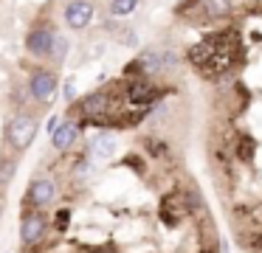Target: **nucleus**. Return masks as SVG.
<instances>
[{
  "instance_id": "nucleus-1",
  "label": "nucleus",
  "mask_w": 262,
  "mask_h": 253,
  "mask_svg": "<svg viewBox=\"0 0 262 253\" xmlns=\"http://www.w3.org/2000/svg\"><path fill=\"white\" fill-rule=\"evenodd\" d=\"M186 59L203 79H220L226 73H231L234 59H243V48H239L237 34L223 31V34H211V37H203L200 42H194L186 51Z\"/></svg>"
},
{
  "instance_id": "nucleus-2",
  "label": "nucleus",
  "mask_w": 262,
  "mask_h": 253,
  "mask_svg": "<svg viewBox=\"0 0 262 253\" xmlns=\"http://www.w3.org/2000/svg\"><path fill=\"white\" fill-rule=\"evenodd\" d=\"M37 121L31 116H17V118H12L9 121V129H6V135H9V144L14 146L17 152H26L31 144H34V138H37Z\"/></svg>"
},
{
  "instance_id": "nucleus-3",
  "label": "nucleus",
  "mask_w": 262,
  "mask_h": 253,
  "mask_svg": "<svg viewBox=\"0 0 262 253\" xmlns=\"http://www.w3.org/2000/svg\"><path fill=\"white\" fill-rule=\"evenodd\" d=\"M93 17H96V6L91 0H71L65 6V26L74 28V31L88 28L93 22Z\"/></svg>"
},
{
  "instance_id": "nucleus-4",
  "label": "nucleus",
  "mask_w": 262,
  "mask_h": 253,
  "mask_svg": "<svg viewBox=\"0 0 262 253\" xmlns=\"http://www.w3.org/2000/svg\"><path fill=\"white\" fill-rule=\"evenodd\" d=\"M127 73H138V76H155V73H164V51L161 48H144L136 56Z\"/></svg>"
},
{
  "instance_id": "nucleus-5",
  "label": "nucleus",
  "mask_w": 262,
  "mask_h": 253,
  "mask_svg": "<svg viewBox=\"0 0 262 253\" xmlns=\"http://www.w3.org/2000/svg\"><path fill=\"white\" fill-rule=\"evenodd\" d=\"M158 96H161V90L152 84L149 76H138V79H133V82H127V99L136 107H149Z\"/></svg>"
},
{
  "instance_id": "nucleus-6",
  "label": "nucleus",
  "mask_w": 262,
  "mask_h": 253,
  "mask_svg": "<svg viewBox=\"0 0 262 253\" xmlns=\"http://www.w3.org/2000/svg\"><path fill=\"white\" fill-rule=\"evenodd\" d=\"M57 84L59 82H57V76H54L51 71H37L34 76H31V82H29V90L40 104H51L54 96H57Z\"/></svg>"
},
{
  "instance_id": "nucleus-7",
  "label": "nucleus",
  "mask_w": 262,
  "mask_h": 253,
  "mask_svg": "<svg viewBox=\"0 0 262 253\" xmlns=\"http://www.w3.org/2000/svg\"><path fill=\"white\" fill-rule=\"evenodd\" d=\"M54 39H57V34H54L51 28L40 26L26 37V48H29V54H34V56H51Z\"/></svg>"
},
{
  "instance_id": "nucleus-8",
  "label": "nucleus",
  "mask_w": 262,
  "mask_h": 253,
  "mask_svg": "<svg viewBox=\"0 0 262 253\" xmlns=\"http://www.w3.org/2000/svg\"><path fill=\"white\" fill-rule=\"evenodd\" d=\"M46 217H42L40 211H31L23 217V225H20V239L26 242V245H37V242L42 239V234H46Z\"/></svg>"
},
{
  "instance_id": "nucleus-9",
  "label": "nucleus",
  "mask_w": 262,
  "mask_h": 253,
  "mask_svg": "<svg viewBox=\"0 0 262 253\" xmlns=\"http://www.w3.org/2000/svg\"><path fill=\"white\" fill-rule=\"evenodd\" d=\"M54 197H57V186H54L48 177H40V180H34V183H31V189H29V202H31L34 208L51 205Z\"/></svg>"
},
{
  "instance_id": "nucleus-10",
  "label": "nucleus",
  "mask_w": 262,
  "mask_h": 253,
  "mask_svg": "<svg viewBox=\"0 0 262 253\" xmlns=\"http://www.w3.org/2000/svg\"><path fill=\"white\" fill-rule=\"evenodd\" d=\"M189 214V205L181 194H166L161 200V219H166V225H178V219H183Z\"/></svg>"
},
{
  "instance_id": "nucleus-11",
  "label": "nucleus",
  "mask_w": 262,
  "mask_h": 253,
  "mask_svg": "<svg viewBox=\"0 0 262 253\" xmlns=\"http://www.w3.org/2000/svg\"><path fill=\"white\" fill-rule=\"evenodd\" d=\"M76 138H79V127H76L74 121H62V124H57V129L51 132V146L57 152H68L71 146L76 144Z\"/></svg>"
},
{
  "instance_id": "nucleus-12",
  "label": "nucleus",
  "mask_w": 262,
  "mask_h": 253,
  "mask_svg": "<svg viewBox=\"0 0 262 253\" xmlns=\"http://www.w3.org/2000/svg\"><path fill=\"white\" fill-rule=\"evenodd\" d=\"M200 11L209 20H226L234 14V0H200Z\"/></svg>"
},
{
  "instance_id": "nucleus-13",
  "label": "nucleus",
  "mask_w": 262,
  "mask_h": 253,
  "mask_svg": "<svg viewBox=\"0 0 262 253\" xmlns=\"http://www.w3.org/2000/svg\"><path fill=\"white\" fill-rule=\"evenodd\" d=\"M91 149H93V155H99V157H113V155H116V149H119V144H116V135H110V132H99L96 138H93Z\"/></svg>"
},
{
  "instance_id": "nucleus-14",
  "label": "nucleus",
  "mask_w": 262,
  "mask_h": 253,
  "mask_svg": "<svg viewBox=\"0 0 262 253\" xmlns=\"http://www.w3.org/2000/svg\"><path fill=\"white\" fill-rule=\"evenodd\" d=\"M234 152H237V157L243 163H251L254 160V152H256V141L251 132H239L237 135V144H234Z\"/></svg>"
},
{
  "instance_id": "nucleus-15",
  "label": "nucleus",
  "mask_w": 262,
  "mask_h": 253,
  "mask_svg": "<svg viewBox=\"0 0 262 253\" xmlns=\"http://www.w3.org/2000/svg\"><path fill=\"white\" fill-rule=\"evenodd\" d=\"M141 0H110V14L113 17H130L138 9Z\"/></svg>"
},
{
  "instance_id": "nucleus-16",
  "label": "nucleus",
  "mask_w": 262,
  "mask_h": 253,
  "mask_svg": "<svg viewBox=\"0 0 262 253\" xmlns=\"http://www.w3.org/2000/svg\"><path fill=\"white\" fill-rule=\"evenodd\" d=\"M65 54H68V39L57 34V39H54V48H51V59H54V62H62Z\"/></svg>"
},
{
  "instance_id": "nucleus-17",
  "label": "nucleus",
  "mask_w": 262,
  "mask_h": 253,
  "mask_svg": "<svg viewBox=\"0 0 262 253\" xmlns=\"http://www.w3.org/2000/svg\"><path fill=\"white\" fill-rule=\"evenodd\" d=\"M14 169H17V160H0V186H6L12 180Z\"/></svg>"
},
{
  "instance_id": "nucleus-18",
  "label": "nucleus",
  "mask_w": 262,
  "mask_h": 253,
  "mask_svg": "<svg viewBox=\"0 0 262 253\" xmlns=\"http://www.w3.org/2000/svg\"><path fill=\"white\" fill-rule=\"evenodd\" d=\"M144 146H149V149H152V155H155V157L166 155V149H169V146H166L164 141H155V138H147V141H144Z\"/></svg>"
},
{
  "instance_id": "nucleus-19",
  "label": "nucleus",
  "mask_w": 262,
  "mask_h": 253,
  "mask_svg": "<svg viewBox=\"0 0 262 253\" xmlns=\"http://www.w3.org/2000/svg\"><path fill=\"white\" fill-rule=\"evenodd\" d=\"M54 219H57V228L65 231V228H68V222H71V211H68V208H62V211H57V217H54Z\"/></svg>"
},
{
  "instance_id": "nucleus-20",
  "label": "nucleus",
  "mask_w": 262,
  "mask_h": 253,
  "mask_svg": "<svg viewBox=\"0 0 262 253\" xmlns=\"http://www.w3.org/2000/svg\"><path fill=\"white\" fill-rule=\"evenodd\" d=\"M248 250H254V253H262V231H259V234H254V236H251V242H248Z\"/></svg>"
},
{
  "instance_id": "nucleus-21",
  "label": "nucleus",
  "mask_w": 262,
  "mask_h": 253,
  "mask_svg": "<svg viewBox=\"0 0 262 253\" xmlns=\"http://www.w3.org/2000/svg\"><path fill=\"white\" fill-rule=\"evenodd\" d=\"M203 253H209V250H203ZM211 253H214V250H211Z\"/></svg>"
}]
</instances>
